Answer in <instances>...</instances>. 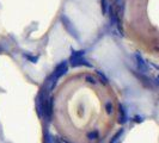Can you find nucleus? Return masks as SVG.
Returning a JSON list of instances; mask_svg holds the SVG:
<instances>
[{"label":"nucleus","mask_w":159,"mask_h":143,"mask_svg":"<svg viewBox=\"0 0 159 143\" xmlns=\"http://www.w3.org/2000/svg\"><path fill=\"white\" fill-rule=\"evenodd\" d=\"M120 117L119 97L98 72H71L52 93V127L66 143H104Z\"/></svg>","instance_id":"nucleus-1"},{"label":"nucleus","mask_w":159,"mask_h":143,"mask_svg":"<svg viewBox=\"0 0 159 143\" xmlns=\"http://www.w3.org/2000/svg\"><path fill=\"white\" fill-rule=\"evenodd\" d=\"M102 7H103V12L105 13L108 10V5H107V0H102Z\"/></svg>","instance_id":"nucleus-2"}]
</instances>
